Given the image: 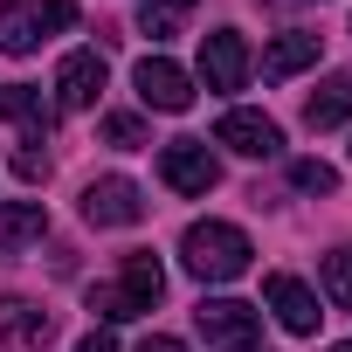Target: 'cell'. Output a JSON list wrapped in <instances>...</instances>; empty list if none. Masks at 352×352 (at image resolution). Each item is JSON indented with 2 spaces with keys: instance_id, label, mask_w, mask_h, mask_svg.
Segmentation results:
<instances>
[{
  "instance_id": "6",
  "label": "cell",
  "mask_w": 352,
  "mask_h": 352,
  "mask_svg": "<svg viewBox=\"0 0 352 352\" xmlns=\"http://www.w3.org/2000/svg\"><path fill=\"white\" fill-rule=\"evenodd\" d=\"M201 83H208V90H221V97L249 83V42H242L235 28L201 35Z\"/></svg>"
},
{
  "instance_id": "14",
  "label": "cell",
  "mask_w": 352,
  "mask_h": 352,
  "mask_svg": "<svg viewBox=\"0 0 352 352\" xmlns=\"http://www.w3.org/2000/svg\"><path fill=\"white\" fill-rule=\"evenodd\" d=\"M49 331H56V318L42 311V304H21V297H8V304H0V338H8V345H49Z\"/></svg>"
},
{
  "instance_id": "9",
  "label": "cell",
  "mask_w": 352,
  "mask_h": 352,
  "mask_svg": "<svg viewBox=\"0 0 352 352\" xmlns=\"http://www.w3.org/2000/svg\"><path fill=\"white\" fill-rule=\"evenodd\" d=\"M138 97H145V111H187L194 104V76L180 63H166V56H145L138 63Z\"/></svg>"
},
{
  "instance_id": "17",
  "label": "cell",
  "mask_w": 352,
  "mask_h": 352,
  "mask_svg": "<svg viewBox=\"0 0 352 352\" xmlns=\"http://www.w3.org/2000/svg\"><path fill=\"white\" fill-rule=\"evenodd\" d=\"M324 290H331V304H338V311H352V242L324 256Z\"/></svg>"
},
{
  "instance_id": "3",
  "label": "cell",
  "mask_w": 352,
  "mask_h": 352,
  "mask_svg": "<svg viewBox=\"0 0 352 352\" xmlns=\"http://www.w3.org/2000/svg\"><path fill=\"white\" fill-rule=\"evenodd\" d=\"M69 21H76V0H8V8H0V49L28 56Z\"/></svg>"
},
{
  "instance_id": "21",
  "label": "cell",
  "mask_w": 352,
  "mask_h": 352,
  "mask_svg": "<svg viewBox=\"0 0 352 352\" xmlns=\"http://www.w3.org/2000/svg\"><path fill=\"white\" fill-rule=\"evenodd\" d=\"M138 28H145L152 42H173V14H152V8H145V21H138Z\"/></svg>"
},
{
  "instance_id": "1",
  "label": "cell",
  "mask_w": 352,
  "mask_h": 352,
  "mask_svg": "<svg viewBox=\"0 0 352 352\" xmlns=\"http://www.w3.org/2000/svg\"><path fill=\"white\" fill-rule=\"evenodd\" d=\"M180 256H187V270H194L201 283H235V276L249 270L256 242H249L235 221H194V228L180 235Z\"/></svg>"
},
{
  "instance_id": "15",
  "label": "cell",
  "mask_w": 352,
  "mask_h": 352,
  "mask_svg": "<svg viewBox=\"0 0 352 352\" xmlns=\"http://www.w3.org/2000/svg\"><path fill=\"white\" fill-rule=\"evenodd\" d=\"M318 63V35H276L270 49H263V76L270 83H283V76H297V69H311Z\"/></svg>"
},
{
  "instance_id": "24",
  "label": "cell",
  "mask_w": 352,
  "mask_h": 352,
  "mask_svg": "<svg viewBox=\"0 0 352 352\" xmlns=\"http://www.w3.org/2000/svg\"><path fill=\"white\" fill-rule=\"evenodd\" d=\"M166 8H194V0H166Z\"/></svg>"
},
{
  "instance_id": "11",
  "label": "cell",
  "mask_w": 352,
  "mask_h": 352,
  "mask_svg": "<svg viewBox=\"0 0 352 352\" xmlns=\"http://www.w3.org/2000/svg\"><path fill=\"white\" fill-rule=\"evenodd\" d=\"M97 90H104V56H97V49L63 56V69H56V104H63V111H90Z\"/></svg>"
},
{
  "instance_id": "16",
  "label": "cell",
  "mask_w": 352,
  "mask_h": 352,
  "mask_svg": "<svg viewBox=\"0 0 352 352\" xmlns=\"http://www.w3.org/2000/svg\"><path fill=\"white\" fill-rule=\"evenodd\" d=\"M345 118H352V76H331L324 90L304 97V124H311V131H331V124H345Z\"/></svg>"
},
{
  "instance_id": "13",
  "label": "cell",
  "mask_w": 352,
  "mask_h": 352,
  "mask_svg": "<svg viewBox=\"0 0 352 352\" xmlns=\"http://www.w3.org/2000/svg\"><path fill=\"white\" fill-rule=\"evenodd\" d=\"M42 228H49V208L42 201H0V256L42 242Z\"/></svg>"
},
{
  "instance_id": "2",
  "label": "cell",
  "mask_w": 352,
  "mask_h": 352,
  "mask_svg": "<svg viewBox=\"0 0 352 352\" xmlns=\"http://www.w3.org/2000/svg\"><path fill=\"white\" fill-rule=\"evenodd\" d=\"M159 297H166V270H159V256H152V249H131V256H124V276H118L111 290H90V311H97L104 324H124V318L152 311Z\"/></svg>"
},
{
  "instance_id": "4",
  "label": "cell",
  "mask_w": 352,
  "mask_h": 352,
  "mask_svg": "<svg viewBox=\"0 0 352 352\" xmlns=\"http://www.w3.org/2000/svg\"><path fill=\"white\" fill-rule=\"evenodd\" d=\"M159 180L173 187V194H214V180H221V159L201 145V138H173L166 152H159Z\"/></svg>"
},
{
  "instance_id": "26",
  "label": "cell",
  "mask_w": 352,
  "mask_h": 352,
  "mask_svg": "<svg viewBox=\"0 0 352 352\" xmlns=\"http://www.w3.org/2000/svg\"><path fill=\"white\" fill-rule=\"evenodd\" d=\"M235 352H263V345H235Z\"/></svg>"
},
{
  "instance_id": "18",
  "label": "cell",
  "mask_w": 352,
  "mask_h": 352,
  "mask_svg": "<svg viewBox=\"0 0 352 352\" xmlns=\"http://www.w3.org/2000/svg\"><path fill=\"white\" fill-rule=\"evenodd\" d=\"M290 187H297V194H338V173H331L324 159H297V166H290Z\"/></svg>"
},
{
  "instance_id": "20",
  "label": "cell",
  "mask_w": 352,
  "mask_h": 352,
  "mask_svg": "<svg viewBox=\"0 0 352 352\" xmlns=\"http://www.w3.org/2000/svg\"><path fill=\"white\" fill-rule=\"evenodd\" d=\"M14 173H21V180H42V173H49V152H42V138H21V152H14Z\"/></svg>"
},
{
  "instance_id": "25",
  "label": "cell",
  "mask_w": 352,
  "mask_h": 352,
  "mask_svg": "<svg viewBox=\"0 0 352 352\" xmlns=\"http://www.w3.org/2000/svg\"><path fill=\"white\" fill-rule=\"evenodd\" d=\"M331 352H352V338H345V345H331Z\"/></svg>"
},
{
  "instance_id": "5",
  "label": "cell",
  "mask_w": 352,
  "mask_h": 352,
  "mask_svg": "<svg viewBox=\"0 0 352 352\" xmlns=\"http://www.w3.org/2000/svg\"><path fill=\"white\" fill-rule=\"evenodd\" d=\"M83 221H90V228H131V221H145V194L124 180V173L90 180V187H83Z\"/></svg>"
},
{
  "instance_id": "8",
  "label": "cell",
  "mask_w": 352,
  "mask_h": 352,
  "mask_svg": "<svg viewBox=\"0 0 352 352\" xmlns=\"http://www.w3.org/2000/svg\"><path fill=\"white\" fill-rule=\"evenodd\" d=\"M214 138H221L228 152H242V159H276V152H283V131H276V118H263V111H228V118L214 124Z\"/></svg>"
},
{
  "instance_id": "19",
  "label": "cell",
  "mask_w": 352,
  "mask_h": 352,
  "mask_svg": "<svg viewBox=\"0 0 352 352\" xmlns=\"http://www.w3.org/2000/svg\"><path fill=\"white\" fill-rule=\"evenodd\" d=\"M104 145H118V152H138V145H145V124L118 111V118H104Z\"/></svg>"
},
{
  "instance_id": "22",
  "label": "cell",
  "mask_w": 352,
  "mask_h": 352,
  "mask_svg": "<svg viewBox=\"0 0 352 352\" xmlns=\"http://www.w3.org/2000/svg\"><path fill=\"white\" fill-rule=\"evenodd\" d=\"M76 352H118V345H111V331H90V338H83Z\"/></svg>"
},
{
  "instance_id": "7",
  "label": "cell",
  "mask_w": 352,
  "mask_h": 352,
  "mask_svg": "<svg viewBox=\"0 0 352 352\" xmlns=\"http://www.w3.org/2000/svg\"><path fill=\"white\" fill-rule=\"evenodd\" d=\"M194 324H201V331H208V345H221V352H235V345H256V338H263L256 304H235V297H208V304L194 311Z\"/></svg>"
},
{
  "instance_id": "23",
  "label": "cell",
  "mask_w": 352,
  "mask_h": 352,
  "mask_svg": "<svg viewBox=\"0 0 352 352\" xmlns=\"http://www.w3.org/2000/svg\"><path fill=\"white\" fill-rule=\"evenodd\" d=\"M138 352H187V345H180V338H145Z\"/></svg>"
},
{
  "instance_id": "12",
  "label": "cell",
  "mask_w": 352,
  "mask_h": 352,
  "mask_svg": "<svg viewBox=\"0 0 352 352\" xmlns=\"http://www.w3.org/2000/svg\"><path fill=\"white\" fill-rule=\"evenodd\" d=\"M0 118H14L28 138H49V124H56V104H49L35 83H8V90H0Z\"/></svg>"
},
{
  "instance_id": "10",
  "label": "cell",
  "mask_w": 352,
  "mask_h": 352,
  "mask_svg": "<svg viewBox=\"0 0 352 352\" xmlns=\"http://www.w3.org/2000/svg\"><path fill=\"white\" fill-rule=\"evenodd\" d=\"M263 297H270L276 324H283V331H297V338H311V331H318V318H324V311H318V297H311L290 270H276V276L263 283Z\"/></svg>"
}]
</instances>
